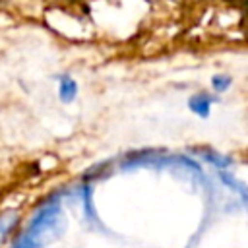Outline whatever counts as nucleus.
<instances>
[{"mask_svg": "<svg viewBox=\"0 0 248 248\" xmlns=\"http://www.w3.org/2000/svg\"><path fill=\"white\" fill-rule=\"evenodd\" d=\"M58 81V99L62 103H72L76 97H78V83L72 76L68 74H62L56 78Z\"/></svg>", "mask_w": 248, "mask_h": 248, "instance_id": "obj_3", "label": "nucleus"}, {"mask_svg": "<svg viewBox=\"0 0 248 248\" xmlns=\"http://www.w3.org/2000/svg\"><path fill=\"white\" fill-rule=\"evenodd\" d=\"M217 101V95H209V93H194L188 99V108L192 114L200 116V118H207L211 112V105Z\"/></svg>", "mask_w": 248, "mask_h": 248, "instance_id": "obj_2", "label": "nucleus"}, {"mask_svg": "<svg viewBox=\"0 0 248 248\" xmlns=\"http://www.w3.org/2000/svg\"><path fill=\"white\" fill-rule=\"evenodd\" d=\"M64 223V207L60 200L52 196L37 205L23 231L16 236L12 248H43L62 232Z\"/></svg>", "mask_w": 248, "mask_h": 248, "instance_id": "obj_1", "label": "nucleus"}, {"mask_svg": "<svg viewBox=\"0 0 248 248\" xmlns=\"http://www.w3.org/2000/svg\"><path fill=\"white\" fill-rule=\"evenodd\" d=\"M16 225H17V213L8 211V213L0 215V244L10 238V234L16 229Z\"/></svg>", "mask_w": 248, "mask_h": 248, "instance_id": "obj_4", "label": "nucleus"}, {"mask_svg": "<svg viewBox=\"0 0 248 248\" xmlns=\"http://www.w3.org/2000/svg\"><path fill=\"white\" fill-rule=\"evenodd\" d=\"M232 85V78L227 76V74H217L211 78V87L215 93H225L229 87Z\"/></svg>", "mask_w": 248, "mask_h": 248, "instance_id": "obj_5", "label": "nucleus"}]
</instances>
